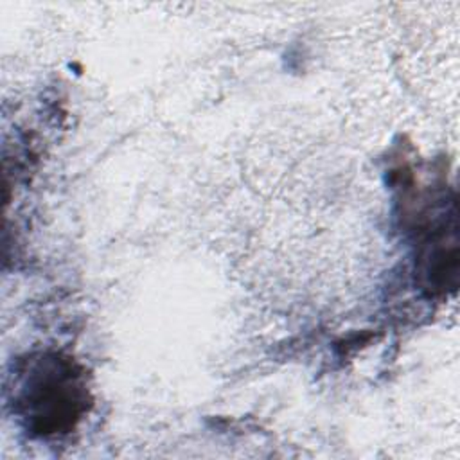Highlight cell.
I'll use <instances>...</instances> for the list:
<instances>
[{
  "label": "cell",
  "mask_w": 460,
  "mask_h": 460,
  "mask_svg": "<svg viewBox=\"0 0 460 460\" xmlns=\"http://www.w3.org/2000/svg\"><path fill=\"white\" fill-rule=\"evenodd\" d=\"M11 401L16 417L31 435L70 433L90 408L83 368L58 352L31 354L13 374Z\"/></svg>",
  "instance_id": "1"
}]
</instances>
